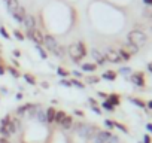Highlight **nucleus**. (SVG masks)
Returning <instances> with one entry per match:
<instances>
[{"label":"nucleus","mask_w":152,"mask_h":143,"mask_svg":"<svg viewBox=\"0 0 152 143\" xmlns=\"http://www.w3.org/2000/svg\"><path fill=\"white\" fill-rule=\"evenodd\" d=\"M69 54H70V57L73 58V61L78 63V61H79L82 57H85V54H87L85 45H84L82 42H78V43L70 45V48H69Z\"/></svg>","instance_id":"obj_1"},{"label":"nucleus","mask_w":152,"mask_h":143,"mask_svg":"<svg viewBox=\"0 0 152 143\" xmlns=\"http://www.w3.org/2000/svg\"><path fill=\"white\" fill-rule=\"evenodd\" d=\"M128 42L137 48L143 46L146 43V34L142 31V30H133L128 33Z\"/></svg>","instance_id":"obj_2"},{"label":"nucleus","mask_w":152,"mask_h":143,"mask_svg":"<svg viewBox=\"0 0 152 143\" xmlns=\"http://www.w3.org/2000/svg\"><path fill=\"white\" fill-rule=\"evenodd\" d=\"M39 110H40V106H37V104H33V103H28V104H26V106H21V107H18L17 113H18L20 116L33 118V116H36V115H37V112H39Z\"/></svg>","instance_id":"obj_3"},{"label":"nucleus","mask_w":152,"mask_h":143,"mask_svg":"<svg viewBox=\"0 0 152 143\" xmlns=\"http://www.w3.org/2000/svg\"><path fill=\"white\" fill-rule=\"evenodd\" d=\"M78 133L81 134V136H84V137H87V139H93L94 136H96V128L94 127H91V125H78Z\"/></svg>","instance_id":"obj_4"},{"label":"nucleus","mask_w":152,"mask_h":143,"mask_svg":"<svg viewBox=\"0 0 152 143\" xmlns=\"http://www.w3.org/2000/svg\"><path fill=\"white\" fill-rule=\"evenodd\" d=\"M43 45H45V48L48 49V51H51V52H54L55 49H57V46H58V43H57V40H55V37L54 36H43Z\"/></svg>","instance_id":"obj_5"},{"label":"nucleus","mask_w":152,"mask_h":143,"mask_svg":"<svg viewBox=\"0 0 152 143\" xmlns=\"http://www.w3.org/2000/svg\"><path fill=\"white\" fill-rule=\"evenodd\" d=\"M27 36L36 43V45H42L43 43V36H42V33L39 31V30H27Z\"/></svg>","instance_id":"obj_6"},{"label":"nucleus","mask_w":152,"mask_h":143,"mask_svg":"<svg viewBox=\"0 0 152 143\" xmlns=\"http://www.w3.org/2000/svg\"><path fill=\"white\" fill-rule=\"evenodd\" d=\"M130 81H131L134 85H137V87H145V76H143L142 72L133 73V75L130 76Z\"/></svg>","instance_id":"obj_7"},{"label":"nucleus","mask_w":152,"mask_h":143,"mask_svg":"<svg viewBox=\"0 0 152 143\" xmlns=\"http://www.w3.org/2000/svg\"><path fill=\"white\" fill-rule=\"evenodd\" d=\"M110 136H112V134H110L109 131H97L93 139H94V143H104Z\"/></svg>","instance_id":"obj_8"},{"label":"nucleus","mask_w":152,"mask_h":143,"mask_svg":"<svg viewBox=\"0 0 152 143\" xmlns=\"http://www.w3.org/2000/svg\"><path fill=\"white\" fill-rule=\"evenodd\" d=\"M104 58H106L107 61H110V63H119V61H121V57H119L118 51H113V49H107Z\"/></svg>","instance_id":"obj_9"},{"label":"nucleus","mask_w":152,"mask_h":143,"mask_svg":"<svg viewBox=\"0 0 152 143\" xmlns=\"http://www.w3.org/2000/svg\"><path fill=\"white\" fill-rule=\"evenodd\" d=\"M24 26L27 27V30H34L36 28V20L31 15H26L24 18Z\"/></svg>","instance_id":"obj_10"},{"label":"nucleus","mask_w":152,"mask_h":143,"mask_svg":"<svg viewBox=\"0 0 152 143\" xmlns=\"http://www.w3.org/2000/svg\"><path fill=\"white\" fill-rule=\"evenodd\" d=\"M12 17L18 21V23H24V18H26V11H24V8H18L14 14H12Z\"/></svg>","instance_id":"obj_11"},{"label":"nucleus","mask_w":152,"mask_h":143,"mask_svg":"<svg viewBox=\"0 0 152 143\" xmlns=\"http://www.w3.org/2000/svg\"><path fill=\"white\" fill-rule=\"evenodd\" d=\"M91 57H93V58H94L99 64H104V63H106V58H104V57H103V55H102V54L97 51V49H93V51H91Z\"/></svg>","instance_id":"obj_12"},{"label":"nucleus","mask_w":152,"mask_h":143,"mask_svg":"<svg viewBox=\"0 0 152 143\" xmlns=\"http://www.w3.org/2000/svg\"><path fill=\"white\" fill-rule=\"evenodd\" d=\"M60 125H61L63 130H70L72 125H73V119H72V116H67V115H66V118L60 122Z\"/></svg>","instance_id":"obj_13"},{"label":"nucleus","mask_w":152,"mask_h":143,"mask_svg":"<svg viewBox=\"0 0 152 143\" xmlns=\"http://www.w3.org/2000/svg\"><path fill=\"white\" fill-rule=\"evenodd\" d=\"M6 5H8V9H9V12H11V14H14V12L20 8V5H18V0H8Z\"/></svg>","instance_id":"obj_14"},{"label":"nucleus","mask_w":152,"mask_h":143,"mask_svg":"<svg viewBox=\"0 0 152 143\" xmlns=\"http://www.w3.org/2000/svg\"><path fill=\"white\" fill-rule=\"evenodd\" d=\"M55 109L54 107H48V110L45 112V116H46V122H52L54 118H55Z\"/></svg>","instance_id":"obj_15"},{"label":"nucleus","mask_w":152,"mask_h":143,"mask_svg":"<svg viewBox=\"0 0 152 143\" xmlns=\"http://www.w3.org/2000/svg\"><path fill=\"white\" fill-rule=\"evenodd\" d=\"M106 100H107V101H109L113 107L119 104V97H118L116 94H110V96H107V98H106Z\"/></svg>","instance_id":"obj_16"},{"label":"nucleus","mask_w":152,"mask_h":143,"mask_svg":"<svg viewBox=\"0 0 152 143\" xmlns=\"http://www.w3.org/2000/svg\"><path fill=\"white\" fill-rule=\"evenodd\" d=\"M103 78L107 79V81H115L116 79V73H115V72H112V70H107V72H104V73H103Z\"/></svg>","instance_id":"obj_17"},{"label":"nucleus","mask_w":152,"mask_h":143,"mask_svg":"<svg viewBox=\"0 0 152 143\" xmlns=\"http://www.w3.org/2000/svg\"><path fill=\"white\" fill-rule=\"evenodd\" d=\"M96 69H97L96 64H91V63H84L82 64V70L84 72H94Z\"/></svg>","instance_id":"obj_18"},{"label":"nucleus","mask_w":152,"mask_h":143,"mask_svg":"<svg viewBox=\"0 0 152 143\" xmlns=\"http://www.w3.org/2000/svg\"><path fill=\"white\" fill-rule=\"evenodd\" d=\"M64 118H66V113H64L63 110H58V112H55V118H54V121L60 124V122H61Z\"/></svg>","instance_id":"obj_19"},{"label":"nucleus","mask_w":152,"mask_h":143,"mask_svg":"<svg viewBox=\"0 0 152 143\" xmlns=\"http://www.w3.org/2000/svg\"><path fill=\"white\" fill-rule=\"evenodd\" d=\"M125 48H127V52H128L130 55H131V54H136V52L139 51V48H137V46H134V45H131L130 42L127 43V46H125Z\"/></svg>","instance_id":"obj_20"},{"label":"nucleus","mask_w":152,"mask_h":143,"mask_svg":"<svg viewBox=\"0 0 152 143\" xmlns=\"http://www.w3.org/2000/svg\"><path fill=\"white\" fill-rule=\"evenodd\" d=\"M118 54H119L121 60H125V61H127V60H130V58H131V55H130L125 49H119V51H118Z\"/></svg>","instance_id":"obj_21"},{"label":"nucleus","mask_w":152,"mask_h":143,"mask_svg":"<svg viewBox=\"0 0 152 143\" xmlns=\"http://www.w3.org/2000/svg\"><path fill=\"white\" fill-rule=\"evenodd\" d=\"M36 49L39 51V54H40V58H42V60H46V58H48V55H46V52L43 51V48H42L40 45H36Z\"/></svg>","instance_id":"obj_22"},{"label":"nucleus","mask_w":152,"mask_h":143,"mask_svg":"<svg viewBox=\"0 0 152 143\" xmlns=\"http://www.w3.org/2000/svg\"><path fill=\"white\" fill-rule=\"evenodd\" d=\"M24 79H26V81H27V82H28L30 85H36V79H34V78H33L31 75L26 73V75H24Z\"/></svg>","instance_id":"obj_23"},{"label":"nucleus","mask_w":152,"mask_h":143,"mask_svg":"<svg viewBox=\"0 0 152 143\" xmlns=\"http://www.w3.org/2000/svg\"><path fill=\"white\" fill-rule=\"evenodd\" d=\"M54 54H55V55H57L58 58H61V57L64 55V48H61V46L58 45V46H57V49L54 51Z\"/></svg>","instance_id":"obj_24"},{"label":"nucleus","mask_w":152,"mask_h":143,"mask_svg":"<svg viewBox=\"0 0 152 143\" xmlns=\"http://www.w3.org/2000/svg\"><path fill=\"white\" fill-rule=\"evenodd\" d=\"M57 73H58L60 76H63V78H66V76H69V75H70L67 70H64V69H61V67H58V69H57Z\"/></svg>","instance_id":"obj_25"},{"label":"nucleus","mask_w":152,"mask_h":143,"mask_svg":"<svg viewBox=\"0 0 152 143\" xmlns=\"http://www.w3.org/2000/svg\"><path fill=\"white\" fill-rule=\"evenodd\" d=\"M102 106H103V109H106V110H113V109H115V107H113V106L107 101V100H104V101L102 103Z\"/></svg>","instance_id":"obj_26"},{"label":"nucleus","mask_w":152,"mask_h":143,"mask_svg":"<svg viewBox=\"0 0 152 143\" xmlns=\"http://www.w3.org/2000/svg\"><path fill=\"white\" fill-rule=\"evenodd\" d=\"M104 143H119V139H118L116 136H113V134H112V136H110V137L104 142Z\"/></svg>","instance_id":"obj_27"},{"label":"nucleus","mask_w":152,"mask_h":143,"mask_svg":"<svg viewBox=\"0 0 152 143\" xmlns=\"http://www.w3.org/2000/svg\"><path fill=\"white\" fill-rule=\"evenodd\" d=\"M8 72H9V73H11L14 78H20V73H18V70H17V69H12V67H9V69H8Z\"/></svg>","instance_id":"obj_28"},{"label":"nucleus","mask_w":152,"mask_h":143,"mask_svg":"<svg viewBox=\"0 0 152 143\" xmlns=\"http://www.w3.org/2000/svg\"><path fill=\"white\" fill-rule=\"evenodd\" d=\"M70 82H72V85L78 87V88H84V84H82V82H79V79H72Z\"/></svg>","instance_id":"obj_29"},{"label":"nucleus","mask_w":152,"mask_h":143,"mask_svg":"<svg viewBox=\"0 0 152 143\" xmlns=\"http://www.w3.org/2000/svg\"><path fill=\"white\" fill-rule=\"evenodd\" d=\"M130 100H131L136 106H139V107H145V103H143L142 100H139V98H130Z\"/></svg>","instance_id":"obj_30"},{"label":"nucleus","mask_w":152,"mask_h":143,"mask_svg":"<svg viewBox=\"0 0 152 143\" xmlns=\"http://www.w3.org/2000/svg\"><path fill=\"white\" fill-rule=\"evenodd\" d=\"M113 127H116V128H119V130H121L122 133H125V134L128 133V130H127V128H125V127H124L122 124H118V122H113Z\"/></svg>","instance_id":"obj_31"},{"label":"nucleus","mask_w":152,"mask_h":143,"mask_svg":"<svg viewBox=\"0 0 152 143\" xmlns=\"http://www.w3.org/2000/svg\"><path fill=\"white\" fill-rule=\"evenodd\" d=\"M14 34H15V37H17L18 40H24V34H23L21 31H18V30H15V31H14Z\"/></svg>","instance_id":"obj_32"},{"label":"nucleus","mask_w":152,"mask_h":143,"mask_svg":"<svg viewBox=\"0 0 152 143\" xmlns=\"http://www.w3.org/2000/svg\"><path fill=\"white\" fill-rule=\"evenodd\" d=\"M0 133H2V134H3V137H5V139H6L8 136H11V134L8 133V130H6V128H5L3 125H0Z\"/></svg>","instance_id":"obj_33"},{"label":"nucleus","mask_w":152,"mask_h":143,"mask_svg":"<svg viewBox=\"0 0 152 143\" xmlns=\"http://www.w3.org/2000/svg\"><path fill=\"white\" fill-rule=\"evenodd\" d=\"M0 33H2V36L5 37V39H9V34H8V31H6V28L2 26V27H0Z\"/></svg>","instance_id":"obj_34"},{"label":"nucleus","mask_w":152,"mask_h":143,"mask_svg":"<svg viewBox=\"0 0 152 143\" xmlns=\"http://www.w3.org/2000/svg\"><path fill=\"white\" fill-rule=\"evenodd\" d=\"M36 116H37V118H39V119H40L42 122H46V116H45V113H42L40 110L37 112V115H36Z\"/></svg>","instance_id":"obj_35"},{"label":"nucleus","mask_w":152,"mask_h":143,"mask_svg":"<svg viewBox=\"0 0 152 143\" xmlns=\"http://www.w3.org/2000/svg\"><path fill=\"white\" fill-rule=\"evenodd\" d=\"M87 81H88L90 84H97V82H99V78H97V76H91V78H88Z\"/></svg>","instance_id":"obj_36"},{"label":"nucleus","mask_w":152,"mask_h":143,"mask_svg":"<svg viewBox=\"0 0 152 143\" xmlns=\"http://www.w3.org/2000/svg\"><path fill=\"white\" fill-rule=\"evenodd\" d=\"M60 84H61V85H64V87H72V82H70V81H67V79H61V81H60Z\"/></svg>","instance_id":"obj_37"},{"label":"nucleus","mask_w":152,"mask_h":143,"mask_svg":"<svg viewBox=\"0 0 152 143\" xmlns=\"http://www.w3.org/2000/svg\"><path fill=\"white\" fill-rule=\"evenodd\" d=\"M104 125H106L107 128H113V122H112V121H109V119H106V121H104Z\"/></svg>","instance_id":"obj_38"},{"label":"nucleus","mask_w":152,"mask_h":143,"mask_svg":"<svg viewBox=\"0 0 152 143\" xmlns=\"http://www.w3.org/2000/svg\"><path fill=\"white\" fill-rule=\"evenodd\" d=\"M91 109H93V110H94L96 113H102V110H100V109H99L97 106H91Z\"/></svg>","instance_id":"obj_39"},{"label":"nucleus","mask_w":152,"mask_h":143,"mask_svg":"<svg viewBox=\"0 0 152 143\" xmlns=\"http://www.w3.org/2000/svg\"><path fill=\"white\" fill-rule=\"evenodd\" d=\"M88 101H90V103H91V106H97V101H96V100H94V98H90V100H88Z\"/></svg>","instance_id":"obj_40"},{"label":"nucleus","mask_w":152,"mask_h":143,"mask_svg":"<svg viewBox=\"0 0 152 143\" xmlns=\"http://www.w3.org/2000/svg\"><path fill=\"white\" fill-rule=\"evenodd\" d=\"M143 140H145V143H151V137H149V136H145Z\"/></svg>","instance_id":"obj_41"},{"label":"nucleus","mask_w":152,"mask_h":143,"mask_svg":"<svg viewBox=\"0 0 152 143\" xmlns=\"http://www.w3.org/2000/svg\"><path fill=\"white\" fill-rule=\"evenodd\" d=\"M128 72H130V70H128V67H124V69L121 70V73H128Z\"/></svg>","instance_id":"obj_42"},{"label":"nucleus","mask_w":152,"mask_h":143,"mask_svg":"<svg viewBox=\"0 0 152 143\" xmlns=\"http://www.w3.org/2000/svg\"><path fill=\"white\" fill-rule=\"evenodd\" d=\"M146 128H148V131H151V133H152V124H148V125H146Z\"/></svg>","instance_id":"obj_43"},{"label":"nucleus","mask_w":152,"mask_h":143,"mask_svg":"<svg viewBox=\"0 0 152 143\" xmlns=\"http://www.w3.org/2000/svg\"><path fill=\"white\" fill-rule=\"evenodd\" d=\"M75 113H76V115H79V116H84V113H82L81 110H75Z\"/></svg>","instance_id":"obj_44"},{"label":"nucleus","mask_w":152,"mask_h":143,"mask_svg":"<svg viewBox=\"0 0 152 143\" xmlns=\"http://www.w3.org/2000/svg\"><path fill=\"white\" fill-rule=\"evenodd\" d=\"M14 55H15V57H20V51L15 49V51H14Z\"/></svg>","instance_id":"obj_45"},{"label":"nucleus","mask_w":152,"mask_h":143,"mask_svg":"<svg viewBox=\"0 0 152 143\" xmlns=\"http://www.w3.org/2000/svg\"><path fill=\"white\" fill-rule=\"evenodd\" d=\"M99 96H100V97H103V98H107V96H106L104 93H99Z\"/></svg>","instance_id":"obj_46"},{"label":"nucleus","mask_w":152,"mask_h":143,"mask_svg":"<svg viewBox=\"0 0 152 143\" xmlns=\"http://www.w3.org/2000/svg\"><path fill=\"white\" fill-rule=\"evenodd\" d=\"M73 75H75L76 78H79V76H81V73H79V72H73Z\"/></svg>","instance_id":"obj_47"},{"label":"nucleus","mask_w":152,"mask_h":143,"mask_svg":"<svg viewBox=\"0 0 152 143\" xmlns=\"http://www.w3.org/2000/svg\"><path fill=\"white\" fill-rule=\"evenodd\" d=\"M0 143H9V142H8V140L3 137V139H0Z\"/></svg>","instance_id":"obj_48"},{"label":"nucleus","mask_w":152,"mask_h":143,"mask_svg":"<svg viewBox=\"0 0 152 143\" xmlns=\"http://www.w3.org/2000/svg\"><path fill=\"white\" fill-rule=\"evenodd\" d=\"M143 2H145L146 5H152V0H143Z\"/></svg>","instance_id":"obj_49"},{"label":"nucleus","mask_w":152,"mask_h":143,"mask_svg":"<svg viewBox=\"0 0 152 143\" xmlns=\"http://www.w3.org/2000/svg\"><path fill=\"white\" fill-rule=\"evenodd\" d=\"M3 73H5V69H3L2 66H0V75H3Z\"/></svg>","instance_id":"obj_50"},{"label":"nucleus","mask_w":152,"mask_h":143,"mask_svg":"<svg viewBox=\"0 0 152 143\" xmlns=\"http://www.w3.org/2000/svg\"><path fill=\"white\" fill-rule=\"evenodd\" d=\"M17 98H18V100H21V98H23V94H21V93H20V94H17Z\"/></svg>","instance_id":"obj_51"},{"label":"nucleus","mask_w":152,"mask_h":143,"mask_svg":"<svg viewBox=\"0 0 152 143\" xmlns=\"http://www.w3.org/2000/svg\"><path fill=\"white\" fill-rule=\"evenodd\" d=\"M148 107H149V109H152V100H151V101L148 103Z\"/></svg>","instance_id":"obj_52"},{"label":"nucleus","mask_w":152,"mask_h":143,"mask_svg":"<svg viewBox=\"0 0 152 143\" xmlns=\"http://www.w3.org/2000/svg\"><path fill=\"white\" fill-rule=\"evenodd\" d=\"M148 69H149V70L152 72V63H149V64H148Z\"/></svg>","instance_id":"obj_53"},{"label":"nucleus","mask_w":152,"mask_h":143,"mask_svg":"<svg viewBox=\"0 0 152 143\" xmlns=\"http://www.w3.org/2000/svg\"><path fill=\"white\" fill-rule=\"evenodd\" d=\"M6 2H8V0H6Z\"/></svg>","instance_id":"obj_54"}]
</instances>
